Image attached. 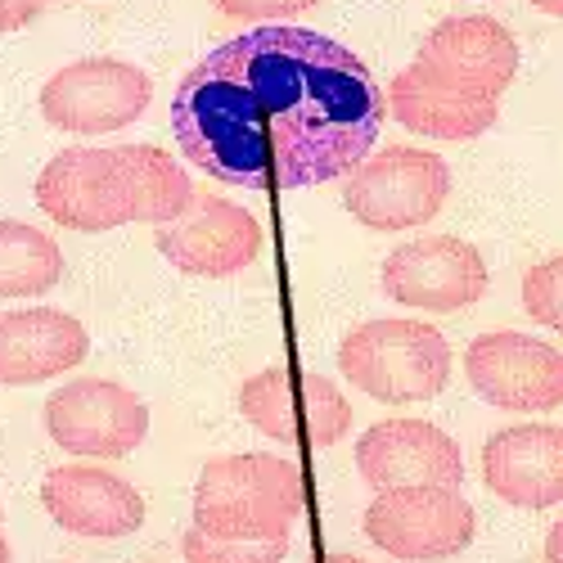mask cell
Returning <instances> with one entry per match:
<instances>
[{
  "label": "cell",
  "mask_w": 563,
  "mask_h": 563,
  "mask_svg": "<svg viewBox=\"0 0 563 563\" xmlns=\"http://www.w3.org/2000/svg\"><path fill=\"white\" fill-rule=\"evenodd\" d=\"M384 126L369 68L311 27L271 23L203 55L172 96L199 172L240 190H307L365 163Z\"/></svg>",
  "instance_id": "obj_1"
},
{
  "label": "cell",
  "mask_w": 563,
  "mask_h": 563,
  "mask_svg": "<svg viewBox=\"0 0 563 563\" xmlns=\"http://www.w3.org/2000/svg\"><path fill=\"white\" fill-rule=\"evenodd\" d=\"M195 203V180L158 145L55 154L36 176V208L64 230L104 234L131 221H172Z\"/></svg>",
  "instance_id": "obj_2"
},
{
  "label": "cell",
  "mask_w": 563,
  "mask_h": 563,
  "mask_svg": "<svg viewBox=\"0 0 563 563\" xmlns=\"http://www.w3.org/2000/svg\"><path fill=\"white\" fill-rule=\"evenodd\" d=\"M307 509L298 464L244 451L217 455L195 483V528L225 541H275L289 537Z\"/></svg>",
  "instance_id": "obj_3"
},
{
  "label": "cell",
  "mask_w": 563,
  "mask_h": 563,
  "mask_svg": "<svg viewBox=\"0 0 563 563\" xmlns=\"http://www.w3.org/2000/svg\"><path fill=\"white\" fill-rule=\"evenodd\" d=\"M343 379L384 406L433 401L451 379V347L424 320H365L339 343Z\"/></svg>",
  "instance_id": "obj_4"
},
{
  "label": "cell",
  "mask_w": 563,
  "mask_h": 563,
  "mask_svg": "<svg viewBox=\"0 0 563 563\" xmlns=\"http://www.w3.org/2000/svg\"><path fill=\"white\" fill-rule=\"evenodd\" d=\"M240 415L285 446H339L352 429V406L339 384L298 365H266L244 379Z\"/></svg>",
  "instance_id": "obj_5"
},
{
  "label": "cell",
  "mask_w": 563,
  "mask_h": 563,
  "mask_svg": "<svg viewBox=\"0 0 563 563\" xmlns=\"http://www.w3.org/2000/svg\"><path fill=\"white\" fill-rule=\"evenodd\" d=\"M451 195V167L433 150L393 145L347 172L343 203L369 230H410L442 212Z\"/></svg>",
  "instance_id": "obj_6"
},
{
  "label": "cell",
  "mask_w": 563,
  "mask_h": 563,
  "mask_svg": "<svg viewBox=\"0 0 563 563\" xmlns=\"http://www.w3.org/2000/svg\"><path fill=\"white\" fill-rule=\"evenodd\" d=\"M474 528L478 514L460 487H397L379 492L365 509V537L406 563L460 554L474 541Z\"/></svg>",
  "instance_id": "obj_7"
},
{
  "label": "cell",
  "mask_w": 563,
  "mask_h": 563,
  "mask_svg": "<svg viewBox=\"0 0 563 563\" xmlns=\"http://www.w3.org/2000/svg\"><path fill=\"white\" fill-rule=\"evenodd\" d=\"M154 100L145 68L122 59H77L41 86V118L73 135H109L131 126Z\"/></svg>",
  "instance_id": "obj_8"
},
{
  "label": "cell",
  "mask_w": 563,
  "mask_h": 563,
  "mask_svg": "<svg viewBox=\"0 0 563 563\" xmlns=\"http://www.w3.org/2000/svg\"><path fill=\"white\" fill-rule=\"evenodd\" d=\"M464 379L487 406L519 415L554 410L563 406V352L523 330H492L468 343Z\"/></svg>",
  "instance_id": "obj_9"
},
{
  "label": "cell",
  "mask_w": 563,
  "mask_h": 563,
  "mask_svg": "<svg viewBox=\"0 0 563 563\" xmlns=\"http://www.w3.org/2000/svg\"><path fill=\"white\" fill-rule=\"evenodd\" d=\"M45 429L68 455L122 460L150 438V406L113 379H73L45 401Z\"/></svg>",
  "instance_id": "obj_10"
},
{
  "label": "cell",
  "mask_w": 563,
  "mask_h": 563,
  "mask_svg": "<svg viewBox=\"0 0 563 563\" xmlns=\"http://www.w3.org/2000/svg\"><path fill=\"white\" fill-rule=\"evenodd\" d=\"M379 285L401 307L446 316L474 307L487 294V262L455 234H429V240H410L384 257Z\"/></svg>",
  "instance_id": "obj_11"
},
{
  "label": "cell",
  "mask_w": 563,
  "mask_h": 563,
  "mask_svg": "<svg viewBox=\"0 0 563 563\" xmlns=\"http://www.w3.org/2000/svg\"><path fill=\"white\" fill-rule=\"evenodd\" d=\"M158 253L199 279H225L253 266L262 253V225L249 208L217 199V195H195V203L180 217L158 225Z\"/></svg>",
  "instance_id": "obj_12"
},
{
  "label": "cell",
  "mask_w": 563,
  "mask_h": 563,
  "mask_svg": "<svg viewBox=\"0 0 563 563\" xmlns=\"http://www.w3.org/2000/svg\"><path fill=\"white\" fill-rule=\"evenodd\" d=\"M356 468L374 492L464 483V460L455 438L429 424V419H379L356 442Z\"/></svg>",
  "instance_id": "obj_13"
},
{
  "label": "cell",
  "mask_w": 563,
  "mask_h": 563,
  "mask_svg": "<svg viewBox=\"0 0 563 563\" xmlns=\"http://www.w3.org/2000/svg\"><path fill=\"white\" fill-rule=\"evenodd\" d=\"M45 514L90 541H122L145 523V496L100 464H59L41 483Z\"/></svg>",
  "instance_id": "obj_14"
},
{
  "label": "cell",
  "mask_w": 563,
  "mask_h": 563,
  "mask_svg": "<svg viewBox=\"0 0 563 563\" xmlns=\"http://www.w3.org/2000/svg\"><path fill=\"white\" fill-rule=\"evenodd\" d=\"M415 64H424L433 77L468 90V96L496 100L519 73V45L505 32V23L487 14H455L419 41Z\"/></svg>",
  "instance_id": "obj_15"
},
{
  "label": "cell",
  "mask_w": 563,
  "mask_h": 563,
  "mask_svg": "<svg viewBox=\"0 0 563 563\" xmlns=\"http://www.w3.org/2000/svg\"><path fill=\"white\" fill-rule=\"evenodd\" d=\"M483 483L519 509L563 505V429L559 424H514L487 438Z\"/></svg>",
  "instance_id": "obj_16"
},
{
  "label": "cell",
  "mask_w": 563,
  "mask_h": 563,
  "mask_svg": "<svg viewBox=\"0 0 563 563\" xmlns=\"http://www.w3.org/2000/svg\"><path fill=\"white\" fill-rule=\"evenodd\" d=\"M90 356L86 324L59 307H32L0 316V384H41L68 374Z\"/></svg>",
  "instance_id": "obj_17"
},
{
  "label": "cell",
  "mask_w": 563,
  "mask_h": 563,
  "mask_svg": "<svg viewBox=\"0 0 563 563\" xmlns=\"http://www.w3.org/2000/svg\"><path fill=\"white\" fill-rule=\"evenodd\" d=\"M496 100L433 77L424 64H410L393 77V113L406 131L429 140H474L496 122Z\"/></svg>",
  "instance_id": "obj_18"
},
{
  "label": "cell",
  "mask_w": 563,
  "mask_h": 563,
  "mask_svg": "<svg viewBox=\"0 0 563 563\" xmlns=\"http://www.w3.org/2000/svg\"><path fill=\"white\" fill-rule=\"evenodd\" d=\"M64 279V253L27 221H0V298H41Z\"/></svg>",
  "instance_id": "obj_19"
},
{
  "label": "cell",
  "mask_w": 563,
  "mask_h": 563,
  "mask_svg": "<svg viewBox=\"0 0 563 563\" xmlns=\"http://www.w3.org/2000/svg\"><path fill=\"white\" fill-rule=\"evenodd\" d=\"M180 554H185V563H285L289 537H275V541H225V537H208V532L190 528L180 537Z\"/></svg>",
  "instance_id": "obj_20"
},
{
  "label": "cell",
  "mask_w": 563,
  "mask_h": 563,
  "mask_svg": "<svg viewBox=\"0 0 563 563\" xmlns=\"http://www.w3.org/2000/svg\"><path fill=\"white\" fill-rule=\"evenodd\" d=\"M523 307H528L532 320H541V324H550V330L563 334V253L537 262L523 275Z\"/></svg>",
  "instance_id": "obj_21"
},
{
  "label": "cell",
  "mask_w": 563,
  "mask_h": 563,
  "mask_svg": "<svg viewBox=\"0 0 563 563\" xmlns=\"http://www.w3.org/2000/svg\"><path fill=\"white\" fill-rule=\"evenodd\" d=\"M212 5L230 19H249V23H262V19H294V14H307L320 0H212Z\"/></svg>",
  "instance_id": "obj_22"
},
{
  "label": "cell",
  "mask_w": 563,
  "mask_h": 563,
  "mask_svg": "<svg viewBox=\"0 0 563 563\" xmlns=\"http://www.w3.org/2000/svg\"><path fill=\"white\" fill-rule=\"evenodd\" d=\"M41 14V0H0V32H19Z\"/></svg>",
  "instance_id": "obj_23"
},
{
  "label": "cell",
  "mask_w": 563,
  "mask_h": 563,
  "mask_svg": "<svg viewBox=\"0 0 563 563\" xmlns=\"http://www.w3.org/2000/svg\"><path fill=\"white\" fill-rule=\"evenodd\" d=\"M545 563H563V519L545 532Z\"/></svg>",
  "instance_id": "obj_24"
},
{
  "label": "cell",
  "mask_w": 563,
  "mask_h": 563,
  "mask_svg": "<svg viewBox=\"0 0 563 563\" xmlns=\"http://www.w3.org/2000/svg\"><path fill=\"white\" fill-rule=\"evenodd\" d=\"M532 5H537L541 14H554V19H563V0H532Z\"/></svg>",
  "instance_id": "obj_25"
},
{
  "label": "cell",
  "mask_w": 563,
  "mask_h": 563,
  "mask_svg": "<svg viewBox=\"0 0 563 563\" xmlns=\"http://www.w3.org/2000/svg\"><path fill=\"white\" fill-rule=\"evenodd\" d=\"M316 563H365V559H356V554H324V559H316Z\"/></svg>",
  "instance_id": "obj_26"
},
{
  "label": "cell",
  "mask_w": 563,
  "mask_h": 563,
  "mask_svg": "<svg viewBox=\"0 0 563 563\" xmlns=\"http://www.w3.org/2000/svg\"><path fill=\"white\" fill-rule=\"evenodd\" d=\"M0 563H10V545H5V537H0Z\"/></svg>",
  "instance_id": "obj_27"
},
{
  "label": "cell",
  "mask_w": 563,
  "mask_h": 563,
  "mask_svg": "<svg viewBox=\"0 0 563 563\" xmlns=\"http://www.w3.org/2000/svg\"><path fill=\"white\" fill-rule=\"evenodd\" d=\"M0 528H5V514H0Z\"/></svg>",
  "instance_id": "obj_28"
}]
</instances>
